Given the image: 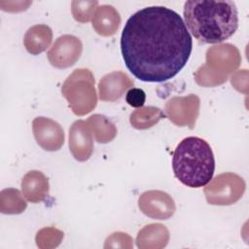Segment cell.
I'll list each match as a JSON object with an SVG mask.
<instances>
[{
    "mask_svg": "<svg viewBox=\"0 0 249 249\" xmlns=\"http://www.w3.org/2000/svg\"><path fill=\"white\" fill-rule=\"evenodd\" d=\"M193 39L175 11L151 6L134 13L121 36L126 68L140 81L161 83L175 77L187 64Z\"/></svg>",
    "mask_w": 249,
    "mask_h": 249,
    "instance_id": "6da1fadb",
    "label": "cell"
},
{
    "mask_svg": "<svg viewBox=\"0 0 249 249\" xmlns=\"http://www.w3.org/2000/svg\"><path fill=\"white\" fill-rule=\"evenodd\" d=\"M185 24L203 44H219L231 37L238 27V13L233 1L189 0L183 10Z\"/></svg>",
    "mask_w": 249,
    "mask_h": 249,
    "instance_id": "7a4b0ae2",
    "label": "cell"
},
{
    "mask_svg": "<svg viewBox=\"0 0 249 249\" xmlns=\"http://www.w3.org/2000/svg\"><path fill=\"white\" fill-rule=\"evenodd\" d=\"M175 177L190 188L204 187L213 177L215 159L210 145L202 138L189 136L176 146L172 157Z\"/></svg>",
    "mask_w": 249,
    "mask_h": 249,
    "instance_id": "3957f363",
    "label": "cell"
},
{
    "mask_svg": "<svg viewBox=\"0 0 249 249\" xmlns=\"http://www.w3.org/2000/svg\"><path fill=\"white\" fill-rule=\"evenodd\" d=\"M241 62L238 49L231 44H220L206 52V61L194 74L200 87H216L224 84Z\"/></svg>",
    "mask_w": 249,
    "mask_h": 249,
    "instance_id": "277c9868",
    "label": "cell"
},
{
    "mask_svg": "<svg viewBox=\"0 0 249 249\" xmlns=\"http://www.w3.org/2000/svg\"><path fill=\"white\" fill-rule=\"evenodd\" d=\"M94 76L87 68L75 69L61 86V94L76 116L90 113L97 104Z\"/></svg>",
    "mask_w": 249,
    "mask_h": 249,
    "instance_id": "5b68a950",
    "label": "cell"
},
{
    "mask_svg": "<svg viewBox=\"0 0 249 249\" xmlns=\"http://www.w3.org/2000/svg\"><path fill=\"white\" fill-rule=\"evenodd\" d=\"M245 181L232 172H225L212 178L203 189L206 201L212 205H231L245 192Z\"/></svg>",
    "mask_w": 249,
    "mask_h": 249,
    "instance_id": "8992f818",
    "label": "cell"
},
{
    "mask_svg": "<svg viewBox=\"0 0 249 249\" xmlns=\"http://www.w3.org/2000/svg\"><path fill=\"white\" fill-rule=\"evenodd\" d=\"M200 99L196 94L173 96L164 106V114L177 126H188L193 129L199 115Z\"/></svg>",
    "mask_w": 249,
    "mask_h": 249,
    "instance_id": "52a82bcc",
    "label": "cell"
},
{
    "mask_svg": "<svg viewBox=\"0 0 249 249\" xmlns=\"http://www.w3.org/2000/svg\"><path fill=\"white\" fill-rule=\"evenodd\" d=\"M83 52L81 40L70 34L59 36L47 53L50 63L59 69L68 68L74 65L80 58Z\"/></svg>",
    "mask_w": 249,
    "mask_h": 249,
    "instance_id": "ba28073f",
    "label": "cell"
},
{
    "mask_svg": "<svg viewBox=\"0 0 249 249\" xmlns=\"http://www.w3.org/2000/svg\"><path fill=\"white\" fill-rule=\"evenodd\" d=\"M140 211L151 219L166 220L173 216L176 205L167 193L160 190L146 191L138 198Z\"/></svg>",
    "mask_w": 249,
    "mask_h": 249,
    "instance_id": "9c48e42d",
    "label": "cell"
},
{
    "mask_svg": "<svg viewBox=\"0 0 249 249\" xmlns=\"http://www.w3.org/2000/svg\"><path fill=\"white\" fill-rule=\"evenodd\" d=\"M32 131L37 144L45 151H57L64 144V130L53 119L46 117L35 118L32 122Z\"/></svg>",
    "mask_w": 249,
    "mask_h": 249,
    "instance_id": "30bf717a",
    "label": "cell"
},
{
    "mask_svg": "<svg viewBox=\"0 0 249 249\" xmlns=\"http://www.w3.org/2000/svg\"><path fill=\"white\" fill-rule=\"evenodd\" d=\"M87 121H75L69 128V150L78 161L88 160L93 152V138Z\"/></svg>",
    "mask_w": 249,
    "mask_h": 249,
    "instance_id": "8fae6325",
    "label": "cell"
},
{
    "mask_svg": "<svg viewBox=\"0 0 249 249\" xmlns=\"http://www.w3.org/2000/svg\"><path fill=\"white\" fill-rule=\"evenodd\" d=\"M133 81L122 71H114L103 76L98 83V94L102 101L114 102L131 89Z\"/></svg>",
    "mask_w": 249,
    "mask_h": 249,
    "instance_id": "7c38bea8",
    "label": "cell"
},
{
    "mask_svg": "<svg viewBox=\"0 0 249 249\" xmlns=\"http://www.w3.org/2000/svg\"><path fill=\"white\" fill-rule=\"evenodd\" d=\"M21 191L29 202H42L50 193L49 179L39 170L28 171L21 179Z\"/></svg>",
    "mask_w": 249,
    "mask_h": 249,
    "instance_id": "4fadbf2b",
    "label": "cell"
},
{
    "mask_svg": "<svg viewBox=\"0 0 249 249\" xmlns=\"http://www.w3.org/2000/svg\"><path fill=\"white\" fill-rule=\"evenodd\" d=\"M91 24L94 31L103 37L114 35L121 24L119 12L111 5H101L97 7Z\"/></svg>",
    "mask_w": 249,
    "mask_h": 249,
    "instance_id": "5bb4252c",
    "label": "cell"
},
{
    "mask_svg": "<svg viewBox=\"0 0 249 249\" xmlns=\"http://www.w3.org/2000/svg\"><path fill=\"white\" fill-rule=\"evenodd\" d=\"M169 241V231L162 224H150L142 228L136 236V246L140 249H160Z\"/></svg>",
    "mask_w": 249,
    "mask_h": 249,
    "instance_id": "9a60e30c",
    "label": "cell"
},
{
    "mask_svg": "<svg viewBox=\"0 0 249 249\" xmlns=\"http://www.w3.org/2000/svg\"><path fill=\"white\" fill-rule=\"evenodd\" d=\"M53 41V31L46 24H36L28 28L23 37V45L26 51L37 55L45 52Z\"/></svg>",
    "mask_w": 249,
    "mask_h": 249,
    "instance_id": "2e32d148",
    "label": "cell"
},
{
    "mask_svg": "<svg viewBox=\"0 0 249 249\" xmlns=\"http://www.w3.org/2000/svg\"><path fill=\"white\" fill-rule=\"evenodd\" d=\"M90 131L96 142L106 144L114 140L117 135V127L105 115L93 114L87 120Z\"/></svg>",
    "mask_w": 249,
    "mask_h": 249,
    "instance_id": "e0dca14e",
    "label": "cell"
},
{
    "mask_svg": "<svg viewBox=\"0 0 249 249\" xmlns=\"http://www.w3.org/2000/svg\"><path fill=\"white\" fill-rule=\"evenodd\" d=\"M165 117V114L158 107L143 106L130 114L129 122L136 129H148Z\"/></svg>",
    "mask_w": 249,
    "mask_h": 249,
    "instance_id": "ac0fdd59",
    "label": "cell"
},
{
    "mask_svg": "<svg viewBox=\"0 0 249 249\" xmlns=\"http://www.w3.org/2000/svg\"><path fill=\"white\" fill-rule=\"evenodd\" d=\"M25 199L23 194L18 189H4L0 193V212L12 215L20 214L27 207Z\"/></svg>",
    "mask_w": 249,
    "mask_h": 249,
    "instance_id": "d6986e66",
    "label": "cell"
},
{
    "mask_svg": "<svg viewBox=\"0 0 249 249\" xmlns=\"http://www.w3.org/2000/svg\"><path fill=\"white\" fill-rule=\"evenodd\" d=\"M98 1L95 0H76L71 2V13L74 19L81 23L89 21L97 9Z\"/></svg>",
    "mask_w": 249,
    "mask_h": 249,
    "instance_id": "ffe728a7",
    "label": "cell"
},
{
    "mask_svg": "<svg viewBox=\"0 0 249 249\" xmlns=\"http://www.w3.org/2000/svg\"><path fill=\"white\" fill-rule=\"evenodd\" d=\"M63 232L53 227L41 229L36 234V243L40 248H53L60 244Z\"/></svg>",
    "mask_w": 249,
    "mask_h": 249,
    "instance_id": "44dd1931",
    "label": "cell"
},
{
    "mask_svg": "<svg viewBox=\"0 0 249 249\" xmlns=\"http://www.w3.org/2000/svg\"><path fill=\"white\" fill-rule=\"evenodd\" d=\"M132 238L125 232H113L109 235L104 244V248L109 247H124V248H131L132 247Z\"/></svg>",
    "mask_w": 249,
    "mask_h": 249,
    "instance_id": "7402d4cb",
    "label": "cell"
},
{
    "mask_svg": "<svg viewBox=\"0 0 249 249\" xmlns=\"http://www.w3.org/2000/svg\"><path fill=\"white\" fill-rule=\"evenodd\" d=\"M146 100V93L139 88H131L125 94V101L128 105L134 108L143 107Z\"/></svg>",
    "mask_w": 249,
    "mask_h": 249,
    "instance_id": "603a6c76",
    "label": "cell"
},
{
    "mask_svg": "<svg viewBox=\"0 0 249 249\" xmlns=\"http://www.w3.org/2000/svg\"><path fill=\"white\" fill-rule=\"evenodd\" d=\"M242 73H243V70L241 71H237L235 72L231 78V85L232 87L238 90L239 92H243V93H247L248 91V84H247V79H244L243 81L241 80V76H242Z\"/></svg>",
    "mask_w": 249,
    "mask_h": 249,
    "instance_id": "cb8c5ba5",
    "label": "cell"
}]
</instances>
